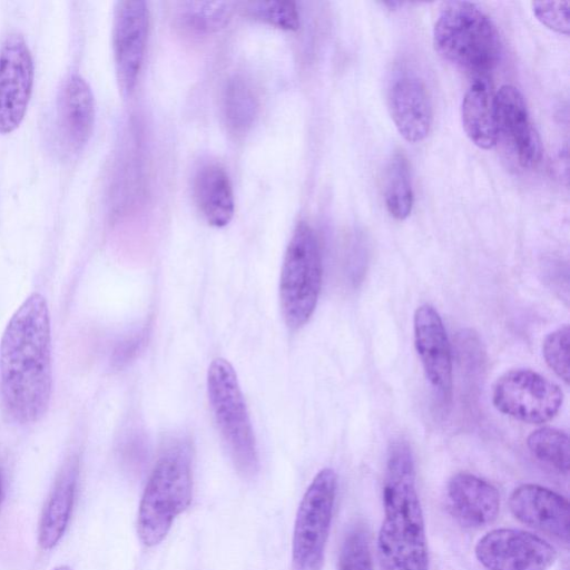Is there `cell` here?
Returning <instances> with one entry per match:
<instances>
[{
    "label": "cell",
    "instance_id": "1",
    "mask_svg": "<svg viewBox=\"0 0 570 570\" xmlns=\"http://www.w3.org/2000/svg\"><path fill=\"white\" fill-rule=\"evenodd\" d=\"M52 340L46 297L31 293L9 320L0 341V409L7 421L30 425L52 396Z\"/></svg>",
    "mask_w": 570,
    "mask_h": 570
},
{
    "label": "cell",
    "instance_id": "2",
    "mask_svg": "<svg viewBox=\"0 0 570 570\" xmlns=\"http://www.w3.org/2000/svg\"><path fill=\"white\" fill-rule=\"evenodd\" d=\"M382 498L384 518L376 546L381 570H429L425 521L416 490L414 458L403 439L390 444Z\"/></svg>",
    "mask_w": 570,
    "mask_h": 570
},
{
    "label": "cell",
    "instance_id": "3",
    "mask_svg": "<svg viewBox=\"0 0 570 570\" xmlns=\"http://www.w3.org/2000/svg\"><path fill=\"white\" fill-rule=\"evenodd\" d=\"M435 50L475 78H485L501 59L502 43L491 18L475 3L443 4L433 29Z\"/></svg>",
    "mask_w": 570,
    "mask_h": 570
},
{
    "label": "cell",
    "instance_id": "4",
    "mask_svg": "<svg viewBox=\"0 0 570 570\" xmlns=\"http://www.w3.org/2000/svg\"><path fill=\"white\" fill-rule=\"evenodd\" d=\"M193 476L189 445L178 442L159 456L145 487L137 519V532L145 546L161 542L174 520L191 501Z\"/></svg>",
    "mask_w": 570,
    "mask_h": 570
},
{
    "label": "cell",
    "instance_id": "5",
    "mask_svg": "<svg viewBox=\"0 0 570 570\" xmlns=\"http://www.w3.org/2000/svg\"><path fill=\"white\" fill-rule=\"evenodd\" d=\"M210 409L237 471L246 478L258 471V453L247 406L232 364L215 358L207 373Z\"/></svg>",
    "mask_w": 570,
    "mask_h": 570
},
{
    "label": "cell",
    "instance_id": "6",
    "mask_svg": "<svg viewBox=\"0 0 570 570\" xmlns=\"http://www.w3.org/2000/svg\"><path fill=\"white\" fill-rule=\"evenodd\" d=\"M323 265L314 229L296 225L286 247L279 277L283 317L291 330L303 327L313 315L322 287Z\"/></svg>",
    "mask_w": 570,
    "mask_h": 570
},
{
    "label": "cell",
    "instance_id": "7",
    "mask_svg": "<svg viewBox=\"0 0 570 570\" xmlns=\"http://www.w3.org/2000/svg\"><path fill=\"white\" fill-rule=\"evenodd\" d=\"M337 493L334 470H321L304 493L293 535L294 570H322Z\"/></svg>",
    "mask_w": 570,
    "mask_h": 570
},
{
    "label": "cell",
    "instance_id": "8",
    "mask_svg": "<svg viewBox=\"0 0 570 570\" xmlns=\"http://www.w3.org/2000/svg\"><path fill=\"white\" fill-rule=\"evenodd\" d=\"M494 407L518 421L541 424L559 412L563 393L559 385L530 368L502 374L492 391Z\"/></svg>",
    "mask_w": 570,
    "mask_h": 570
},
{
    "label": "cell",
    "instance_id": "9",
    "mask_svg": "<svg viewBox=\"0 0 570 570\" xmlns=\"http://www.w3.org/2000/svg\"><path fill=\"white\" fill-rule=\"evenodd\" d=\"M478 561L488 570H548L556 549L531 532L500 528L485 533L475 544Z\"/></svg>",
    "mask_w": 570,
    "mask_h": 570
},
{
    "label": "cell",
    "instance_id": "10",
    "mask_svg": "<svg viewBox=\"0 0 570 570\" xmlns=\"http://www.w3.org/2000/svg\"><path fill=\"white\" fill-rule=\"evenodd\" d=\"M35 66L23 36L9 33L0 46V134H9L24 118L32 94Z\"/></svg>",
    "mask_w": 570,
    "mask_h": 570
},
{
    "label": "cell",
    "instance_id": "11",
    "mask_svg": "<svg viewBox=\"0 0 570 570\" xmlns=\"http://www.w3.org/2000/svg\"><path fill=\"white\" fill-rule=\"evenodd\" d=\"M494 107L497 144L501 142L517 168L535 167L541 159V144L522 94L511 85H503L494 95Z\"/></svg>",
    "mask_w": 570,
    "mask_h": 570
},
{
    "label": "cell",
    "instance_id": "12",
    "mask_svg": "<svg viewBox=\"0 0 570 570\" xmlns=\"http://www.w3.org/2000/svg\"><path fill=\"white\" fill-rule=\"evenodd\" d=\"M148 8L141 0L118 1L114 11L112 52L118 86L129 96L137 83L147 46Z\"/></svg>",
    "mask_w": 570,
    "mask_h": 570
},
{
    "label": "cell",
    "instance_id": "13",
    "mask_svg": "<svg viewBox=\"0 0 570 570\" xmlns=\"http://www.w3.org/2000/svg\"><path fill=\"white\" fill-rule=\"evenodd\" d=\"M95 117L90 86L80 75H69L62 81L56 100L55 140L62 156H76L85 148L94 130Z\"/></svg>",
    "mask_w": 570,
    "mask_h": 570
},
{
    "label": "cell",
    "instance_id": "14",
    "mask_svg": "<svg viewBox=\"0 0 570 570\" xmlns=\"http://www.w3.org/2000/svg\"><path fill=\"white\" fill-rule=\"evenodd\" d=\"M413 330L424 375L435 395L445 402L452 392V354L442 318L432 305L423 304L414 313Z\"/></svg>",
    "mask_w": 570,
    "mask_h": 570
},
{
    "label": "cell",
    "instance_id": "15",
    "mask_svg": "<svg viewBox=\"0 0 570 570\" xmlns=\"http://www.w3.org/2000/svg\"><path fill=\"white\" fill-rule=\"evenodd\" d=\"M509 508L520 522L566 543L569 541V502L562 494L539 484L525 483L512 491Z\"/></svg>",
    "mask_w": 570,
    "mask_h": 570
},
{
    "label": "cell",
    "instance_id": "16",
    "mask_svg": "<svg viewBox=\"0 0 570 570\" xmlns=\"http://www.w3.org/2000/svg\"><path fill=\"white\" fill-rule=\"evenodd\" d=\"M446 500L452 514L463 525L483 528L491 524L500 511V494L494 485L468 472L451 476Z\"/></svg>",
    "mask_w": 570,
    "mask_h": 570
},
{
    "label": "cell",
    "instance_id": "17",
    "mask_svg": "<svg viewBox=\"0 0 570 570\" xmlns=\"http://www.w3.org/2000/svg\"><path fill=\"white\" fill-rule=\"evenodd\" d=\"M389 107L401 136L410 142L423 140L433 121L432 105L425 86L415 77L404 76L390 89Z\"/></svg>",
    "mask_w": 570,
    "mask_h": 570
},
{
    "label": "cell",
    "instance_id": "18",
    "mask_svg": "<svg viewBox=\"0 0 570 570\" xmlns=\"http://www.w3.org/2000/svg\"><path fill=\"white\" fill-rule=\"evenodd\" d=\"M79 480V460L69 456L62 464L52 490L43 505L39 525V546L49 550L63 535L70 520Z\"/></svg>",
    "mask_w": 570,
    "mask_h": 570
},
{
    "label": "cell",
    "instance_id": "19",
    "mask_svg": "<svg viewBox=\"0 0 570 570\" xmlns=\"http://www.w3.org/2000/svg\"><path fill=\"white\" fill-rule=\"evenodd\" d=\"M197 207L205 220L214 227H225L235 213L232 183L225 169L217 164L200 167L194 180Z\"/></svg>",
    "mask_w": 570,
    "mask_h": 570
},
{
    "label": "cell",
    "instance_id": "20",
    "mask_svg": "<svg viewBox=\"0 0 570 570\" xmlns=\"http://www.w3.org/2000/svg\"><path fill=\"white\" fill-rule=\"evenodd\" d=\"M463 129L469 139L481 149L497 145L494 95L487 78H475L461 105Z\"/></svg>",
    "mask_w": 570,
    "mask_h": 570
},
{
    "label": "cell",
    "instance_id": "21",
    "mask_svg": "<svg viewBox=\"0 0 570 570\" xmlns=\"http://www.w3.org/2000/svg\"><path fill=\"white\" fill-rule=\"evenodd\" d=\"M258 107L256 91L245 78L235 76L228 80L223 95V115L232 134H246L255 122Z\"/></svg>",
    "mask_w": 570,
    "mask_h": 570
},
{
    "label": "cell",
    "instance_id": "22",
    "mask_svg": "<svg viewBox=\"0 0 570 570\" xmlns=\"http://www.w3.org/2000/svg\"><path fill=\"white\" fill-rule=\"evenodd\" d=\"M235 2L181 1L176 7V18L185 30L208 35L222 30L230 20Z\"/></svg>",
    "mask_w": 570,
    "mask_h": 570
},
{
    "label": "cell",
    "instance_id": "23",
    "mask_svg": "<svg viewBox=\"0 0 570 570\" xmlns=\"http://www.w3.org/2000/svg\"><path fill=\"white\" fill-rule=\"evenodd\" d=\"M384 199L389 214L397 220L409 217L413 208V190L407 158L395 153L384 173Z\"/></svg>",
    "mask_w": 570,
    "mask_h": 570
},
{
    "label": "cell",
    "instance_id": "24",
    "mask_svg": "<svg viewBox=\"0 0 570 570\" xmlns=\"http://www.w3.org/2000/svg\"><path fill=\"white\" fill-rule=\"evenodd\" d=\"M531 454L559 473L569 472V438L556 428H540L532 431L527 439Z\"/></svg>",
    "mask_w": 570,
    "mask_h": 570
},
{
    "label": "cell",
    "instance_id": "25",
    "mask_svg": "<svg viewBox=\"0 0 570 570\" xmlns=\"http://www.w3.org/2000/svg\"><path fill=\"white\" fill-rule=\"evenodd\" d=\"M244 6L248 16L278 29L295 31L299 27V13L292 1H250Z\"/></svg>",
    "mask_w": 570,
    "mask_h": 570
},
{
    "label": "cell",
    "instance_id": "26",
    "mask_svg": "<svg viewBox=\"0 0 570 570\" xmlns=\"http://www.w3.org/2000/svg\"><path fill=\"white\" fill-rule=\"evenodd\" d=\"M340 570H373L368 538L364 528H352L343 541Z\"/></svg>",
    "mask_w": 570,
    "mask_h": 570
},
{
    "label": "cell",
    "instance_id": "27",
    "mask_svg": "<svg viewBox=\"0 0 570 570\" xmlns=\"http://www.w3.org/2000/svg\"><path fill=\"white\" fill-rule=\"evenodd\" d=\"M542 353L548 366L568 384L570 377L568 325H563L546 336Z\"/></svg>",
    "mask_w": 570,
    "mask_h": 570
},
{
    "label": "cell",
    "instance_id": "28",
    "mask_svg": "<svg viewBox=\"0 0 570 570\" xmlns=\"http://www.w3.org/2000/svg\"><path fill=\"white\" fill-rule=\"evenodd\" d=\"M532 10L537 19L550 30L569 35V2L568 1H533Z\"/></svg>",
    "mask_w": 570,
    "mask_h": 570
},
{
    "label": "cell",
    "instance_id": "29",
    "mask_svg": "<svg viewBox=\"0 0 570 570\" xmlns=\"http://www.w3.org/2000/svg\"><path fill=\"white\" fill-rule=\"evenodd\" d=\"M142 342V335H136L121 342L115 350L112 363L116 366L125 365L139 350Z\"/></svg>",
    "mask_w": 570,
    "mask_h": 570
},
{
    "label": "cell",
    "instance_id": "30",
    "mask_svg": "<svg viewBox=\"0 0 570 570\" xmlns=\"http://www.w3.org/2000/svg\"><path fill=\"white\" fill-rule=\"evenodd\" d=\"M53 570H71L68 566H59L55 568Z\"/></svg>",
    "mask_w": 570,
    "mask_h": 570
},
{
    "label": "cell",
    "instance_id": "31",
    "mask_svg": "<svg viewBox=\"0 0 570 570\" xmlns=\"http://www.w3.org/2000/svg\"><path fill=\"white\" fill-rule=\"evenodd\" d=\"M1 491H2V480H1V472H0V500H1Z\"/></svg>",
    "mask_w": 570,
    "mask_h": 570
}]
</instances>
